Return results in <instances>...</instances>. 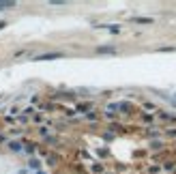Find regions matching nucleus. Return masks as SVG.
I'll return each instance as SVG.
<instances>
[{
  "label": "nucleus",
  "instance_id": "nucleus-1",
  "mask_svg": "<svg viewBox=\"0 0 176 174\" xmlns=\"http://www.w3.org/2000/svg\"><path fill=\"white\" fill-rule=\"evenodd\" d=\"M62 54L60 52H52V54H43V56H37V60H54V58H60Z\"/></svg>",
  "mask_w": 176,
  "mask_h": 174
},
{
  "label": "nucleus",
  "instance_id": "nucleus-2",
  "mask_svg": "<svg viewBox=\"0 0 176 174\" xmlns=\"http://www.w3.org/2000/svg\"><path fill=\"white\" fill-rule=\"evenodd\" d=\"M15 2H0V11H5V9H13Z\"/></svg>",
  "mask_w": 176,
  "mask_h": 174
},
{
  "label": "nucleus",
  "instance_id": "nucleus-3",
  "mask_svg": "<svg viewBox=\"0 0 176 174\" xmlns=\"http://www.w3.org/2000/svg\"><path fill=\"white\" fill-rule=\"evenodd\" d=\"M135 22L138 24H153V19H150V17H135Z\"/></svg>",
  "mask_w": 176,
  "mask_h": 174
},
{
  "label": "nucleus",
  "instance_id": "nucleus-4",
  "mask_svg": "<svg viewBox=\"0 0 176 174\" xmlns=\"http://www.w3.org/2000/svg\"><path fill=\"white\" fill-rule=\"evenodd\" d=\"M97 52H99V54H110V52H114V47H99Z\"/></svg>",
  "mask_w": 176,
  "mask_h": 174
}]
</instances>
